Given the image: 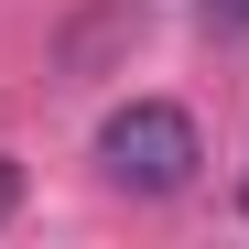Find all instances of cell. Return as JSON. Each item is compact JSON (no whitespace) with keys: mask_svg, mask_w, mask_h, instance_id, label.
I'll list each match as a JSON object with an SVG mask.
<instances>
[{"mask_svg":"<svg viewBox=\"0 0 249 249\" xmlns=\"http://www.w3.org/2000/svg\"><path fill=\"white\" fill-rule=\"evenodd\" d=\"M98 174H108L119 195L162 206V195H184V184L206 174V141H195V119H184L174 98H130V108L98 119Z\"/></svg>","mask_w":249,"mask_h":249,"instance_id":"cell-1","label":"cell"},{"mask_svg":"<svg viewBox=\"0 0 249 249\" xmlns=\"http://www.w3.org/2000/svg\"><path fill=\"white\" fill-rule=\"evenodd\" d=\"M206 33H228V44H238V33H249V0H206Z\"/></svg>","mask_w":249,"mask_h":249,"instance_id":"cell-2","label":"cell"},{"mask_svg":"<svg viewBox=\"0 0 249 249\" xmlns=\"http://www.w3.org/2000/svg\"><path fill=\"white\" fill-rule=\"evenodd\" d=\"M11 206H22V162L0 152V228H11Z\"/></svg>","mask_w":249,"mask_h":249,"instance_id":"cell-3","label":"cell"}]
</instances>
